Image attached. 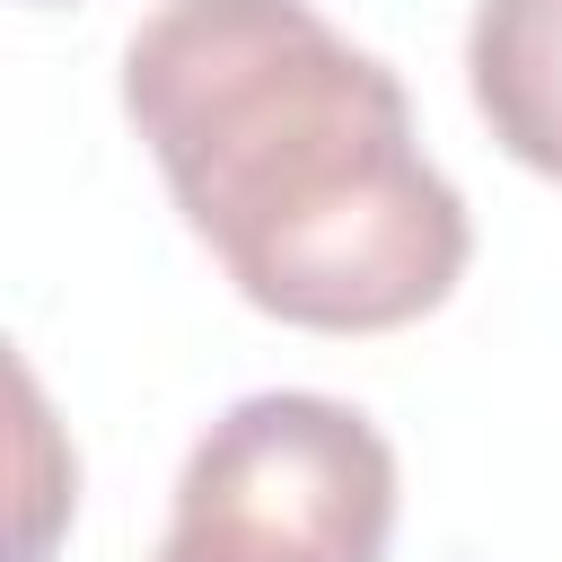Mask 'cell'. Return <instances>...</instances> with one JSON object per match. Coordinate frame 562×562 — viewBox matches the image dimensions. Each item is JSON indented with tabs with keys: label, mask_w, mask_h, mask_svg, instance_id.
<instances>
[{
	"label": "cell",
	"mask_w": 562,
	"mask_h": 562,
	"mask_svg": "<svg viewBox=\"0 0 562 562\" xmlns=\"http://www.w3.org/2000/svg\"><path fill=\"white\" fill-rule=\"evenodd\" d=\"M123 114L281 325L395 334L465 281V193L422 158L404 79L316 0H158L123 44Z\"/></svg>",
	"instance_id": "cell-1"
},
{
	"label": "cell",
	"mask_w": 562,
	"mask_h": 562,
	"mask_svg": "<svg viewBox=\"0 0 562 562\" xmlns=\"http://www.w3.org/2000/svg\"><path fill=\"white\" fill-rule=\"evenodd\" d=\"M176 518H220L281 536L316 562H386L395 536V448L360 404L272 386L228 404L184 474H176Z\"/></svg>",
	"instance_id": "cell-2"
},
{
	"label": "cell",
	"mask_w": 562,
	"mask_h": 562,
	"mask_svg": "<svg viewBox=\"0 0 562 562\" xmlns=\"http://www.w3.org/2000/svg\"><path fill=\"white\" fill-rule=\"evenodd\" d=\"M465 88L492 140L562 184V0H474Z\"/></svg>",
	"instance_id": "cell-3"
},
{
	"label": "cell",
	"mask_w": 562,
	"mask_h": 562,
	"mask_svg": "<svg viewBox=\"0 0 562 562\" xmlns=\"http://www.w3.org/2000/svg\"><path fill=\"white\" fill-rule=\"evenodd\" d=\"M149 562H316V553H299L281 536H255V527H220V518H176Z\"/></svg>",
	"instance_id": "cell-4"
}]
</instances>
